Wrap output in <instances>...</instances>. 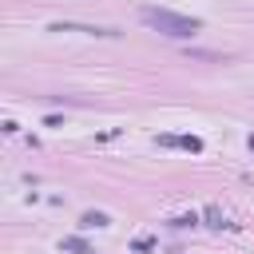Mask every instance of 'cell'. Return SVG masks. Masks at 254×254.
Here are the masks:
<instances>
[{
  "instance_id": "cell-3",
  "label": "cell",
  "mask_w": 254,
  "mask_h": 254,
  "mask_svg": "<svg viewBox=\"0 0 254 254\" xmlns=\"http://www.w3.org/2000/svg\"><path fill=\"white\" fill-rule=\"evenodd\" d=\"M79 226H107V214H103V210H87Z\"/></svg>"
},
{
  "instance_id": "cell-1",
  "label": "cell",
  "mask_w": 254,
  "mask_h": 254,
  "mask_svg": "<svg viewBox=\"0 0 254 254\" xmlns=\"http://www.w3.org/2000/svg\"><path fill=\"white\" fill-rule=\"evenodd\" d=\"M143 20H147L151 28H159L163 36H179V40H187V36H194V32L202 28V20L179 16V12H171V8H143Z\"/></svg>"
},
{
  "instance_id": "cell-2",
  "label": "cell",
  "mask_w": 254,
  "mask_h": 254,
  "mask_svg": "<svg viewBox=\"0 0 254 254\" xmlns=\"http://www.w3.org/2000/svg\"><path fill=\"white\" fill-rule=\"evenodd\" d=\"M52 32H79V36H119L115 28H99V24H67V20L52 24Z\"/></svg>"
}]
</instances>
